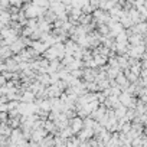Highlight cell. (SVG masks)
Listing matches in <instances>:
<instances>
[{"label": "cell", "instance_id": "2", "mask_svg": "<svg viewBox=\"0 0 147 147\" xmlns=\"http://www.w3.org/2000/svg\"><path fill=\"white\" fill-rule=\"evenodd\" d=\"M35 98H36V95L32 92V91H28V90H25L23 92H22V97H20V102H33L35 101Z\"/></svg>", "mask_w": 147, "mask_h": 147}, {"label": "cell", "instance_id": "3", "mask_svg": "<svg viewBox=\"0 0 147 147\" xmlns=\"http://www.w3.org/2000/svg\"><path fill=\"white\" fill-rule=\"evenodd\" d=\"M7 120H9V115H7L6 111L0 113V121H2V123H7Z\"/></svg>", "mask_w": 147, "mask_h": 147}, {"label": "cell", "instance_id": "4", "mask_svg": "<svg viewBox=\"0 0 147 147\" xmlns=\"http://www.w3.org/2000/svg\"><path fill=\"white\" fill-rule=\"evenodd\" d=\"M78 147H91V146L88 144V140H85V141H81Z\"/></svg>", "mask_w": 147, "mask_h": 147}, {"label": "cell", "instance_id": "1", "mask_svg": "<svg viewBox=\"0 0 147 147\" xmlns=\"http://www.w3.org/2000/svg\"><path fill=\"white\" fill-rule=\"evenodd\" d=\"M69 127H71L74 136H75L78 131H81V130L84 128V125H82V118H80V117H74V118H71V120H69Z\"/></svg>", "mask_w": 147, "mask_h": 147}]
</instances>
